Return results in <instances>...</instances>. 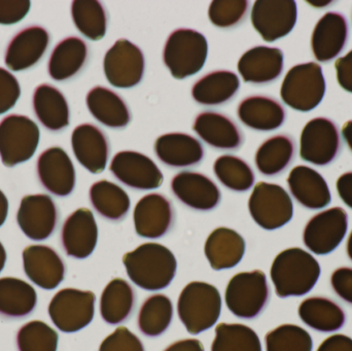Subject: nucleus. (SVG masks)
<instances>
[{"instance_id": "1a4fd4ad", "label": "nucleus", "mask_w": 352, "mask_h": 351, "mask_svg": "<svg viewBox=\"0 0 352 351\" xmlns=\"http://www.w3.org/2000/svg\"><path fill=\"white\" fill-rule=\"evenodd\" d=\"M96 296L90 291L63 288L52 299L49 315L54 325L64 333H76L94 319Z\"/></svg>"}, {"instance_id": "4d7b16f0", "label": "nucleus", "mask_w": 352, "mask_h": 351, "mask_svg": "<svg viewBox=\"0 0 352 351\" xmlns=\"http://www.w3.org/2000/svg\"><path fill=\"white\" fill-rule=\"evenodd\" d=\"M342 136L352 152V121H349L343 125Z\"/></svg>"}, {"instance_id": "cd10ccee", "label": "nucleus", "mask_w": 352, "mask_h": 351, "mask_svg": "<svg viewBox=\"0 0 352 351\" xmlns=\"http://www.w3.org/2000/svg\"><path fill=\"white\" fill-rule=\"evenodd\" d=\"M237 115L240 122L250 129L273 131L283 125L287 113L276 99L263 95H252L239 103Z\"/></svg>"}, {"instance_id": "5fc2aeb1", "label": "nucleus", "mask_w": 352, "mask_h": 351, "mask_svg": "<svg viewBox=\"0 0 352 351\" xmlns=\"http://www.w3.org/2000/svg\"><path fill=\"white\" fill-rule=\"evenodd\" d=\"M164 351H205L198 339H184L169 346Z\"/></svg>"}, {"instance_id": "4be33fe9", "label": "nucleus", "mask_w": 352, "mask_h": 351, "mask_svg": "<svg viewBox=\"0 0 352 351\" xmlns=\"http://www.w3.org/2000/svg\"><path fill=\"white\" fill-rule=\"evenodd\" d=\"M50 45V34L41 26H29L16 33L6 47L4 62L12 71H24L38 63Z\"/></svg>"}, {"instance_id": "49530a36", "label": "nucleus", "mask_w": 352, "mask_h": 351, "mask_svg": "<svg viewBox=\"0 0 352 351\" xmlns=\"http://www.w3.org/2000/svg\"><path fill=\"white\" fill-rule=\"evenodd\" d=\"M99 351H144V346L129 329L120 327L103 340Z\"/></svg>"}, {"instance_id": "a211bd4d", "label": "nucleus", "mask_w": 352, "mask_h": 351, "mask_svg": "<svg viewBox=\"0 0 352 351\" xmlns=\"http://www.w3.org/2000/svg\"><path fill=\"white\" fill-rule=\"evenodd\" d=\"M173 195L188 207L198 212H209L219 206L221 191L217 183L202 173L182 171L170 183Z\"/></svg>"}, {"instance_id": "bb28decb", "label": "nucleus", "mask_w": 352, "mask_h": 351, "mask_svg": "<svg viewBox=\"0 0 352 351\" xmlns=\"http://www.w3.org/2000/svg\"><path fill=\"white\" fill-rule=\"evenodd\" d=\"M287 185L298 203L308 210H322L332 200L326 179L310 167L300 165L292 169L287 177Z\"/></svg>"}, {"instance_id": "0eeeda50", "label": "nucleus", "mask_w": 352, "mask_h": 351, "mask_svg": "<svg viewBox=\"0 0 352 351\" xmlns=\"http://www.w3.org/2000/svg\"><path fill=\"white\" fill-rule=\"evenodd\" d=\"M41 138L38 126L28 117L10 115L0 123V157L4 166L30 160Z\"/></svg>"}, {"instance_id": "423d86ee", "label": "nucleus", "mask_w": 352, "mask_h": 351, "mask_svg": "<svg viewBox=\"0 0 352 351\" xmlns=\"http://www.w3.org/2000/svg\"><path fill=\"white\" fill-rule=\"evenodd\" d=\"M326 93V80L320 65L314 62L298 64L285 74L280 97L295 111L308 113L318 107Z\"/></svg>"}, {"instance_id": "72a5a7b5", "label": "nucleus", "mask_w": 352, "mask_h": 351, "mask_svg": "<svg viewBox=\"0 0 352 351\" xmlns=\"http://www.w3.org/2000/svg\"><path fill=\"white\" fill-rule=\"evenodd\" d=\"M300 319L311 329L322 333L339 331L346 323L342 307L326 297H310L300 304Z\"/></svg>"}, {"instance_id": "a878e982", "label": "nucleus", "mask_w": 352, "mask_h": 351, "mask_svg": "<svg viewBox=\"0 0 352 351\" xmlns=\"http://www.w3.org/2000/svg\"><path fill=\"white\" fill-rule=\"evenodd\" d=\"M157 158L171 168H188L202 162L205 150L200 140L186 133H168L157 138Z\"/></svg>"}, {"instance_id": "58836bf2", "label": "nucleus", "mask_w": 352, "mask_h": 351, "mask_svg": "<svg viewBox=\"0 0 352 351\" xmlns=\"http://www.w3.org/2000/svg\"><path fill=\"white\" fill-rule=\"evenodd\" d=\"M173 319V304L162 294L148 297L140 307L138 324L140 332L148 337H158L167 331Z\"/></svg>"}, {"instance_id": "412c9836", "label": "nucleus", "mask_w": 352, "mask_h": 351, "mask_svg": "<svg viewBox=\"0 0 352 351\" xmlns=\"http://www.w3.org/2000/svg\"><path fill=\"white\" fill-rule=\"evenodd\" d=\"M27 278L43 290L57 288L65 278V264L57 251L47 245H30L23 251Z\"/></svg>"}, {"instance_id": "4c0bfd02", "label": "nucleus", "mask_w": 352, "mask_h": 351, "mask_svg": "<svg viewBox=\"0 0 352 351\" xmlns=\"http://www.w3.org/2000/svg\"><path fill=\"white\" fill-rule=\"evenodd\" d=\"M37 295L32 286L14 278H0V315L22 319L34 310Z\"/></svg>"}, {"instance_id": "b1692460", "label": "nucleus", "mask_w": 352, "mask_h": 351, "mask_svg": "<svg viewBox=\"0 0 352 351\" xmlns=\"http://www.w3.org/2000/svg\"><path fill=\"white\" fill-rule=\"evenodd\" d=\"M349 33V23L342 14H324L312 33L311 47L316 59L328 63L338 57L346 45Z\"/></svg>"}, {"instance_id": "aec40b11", "label": "nucleus", "mask_w": 352, "mask_h": 351, "mask_svg": "<svg viewBox=\"0 0 352 351\" xmlns=\"http://www.w3.org/2000/svg\"><path fill=\"white\" fill-rule=\"evenodd\" d=\"M72 146L80 165L93 174L103 172L111 154V144L104 132L93 125L82 124L72 132Z\"/></svg>"}, {"instance_id": "6ab92c4d", "label": "nucleus", "mask_w": 352, "mask_h": 351, "mask_svg": "<svg viewBox=\"0 0 352 351\" xmlns=\"http://www.w3.org/2000/svg\"><path fill=\"white\" fill-rule=\"evenodd\" d=\"M98 241V227L94 214L88 208L72 212L61 231V242L66 255L74 259H86L94 251Z\"/></svg>"}, {"instance_id": "9d476101", "label": "nucleus", "mask_w": 352, "mask_h": 351, "mask_svg": "<svg viewBox=\"0 0 352 351\" xmlns=\"http://www.w3.org/2000/svg\"><path fill=\"white\" fill-rule=\"evenodd\" d=\"M144 52L126 38L116 41L103 60L105 78L115 88L131 89L138 86L144 78Z\"/></svg>"}, {"instance_id": "dca6fc26", "label": "nucleus", "mask_w": 352, "mask_h": 351, "mask_svg": "<svg viewBox=\"0 0 352 351\" xmlns=\"http://www.w3.org/2000/svg\"><path fill=\"white\" fill-rule=\"evenodd\" d=\"M16 222L22 232L34 241L49 238L58 224V210L49 195L25 196L16 214Z\"/></svg>"}, {"instance_id": "9b49d317", "label": "nucleus", "mask_w": 352, "mask_h": 351, "mask_svg": "<svg viewBox=\"0 0 352 351\" xmlns=\"http://www.w3.org/2000/svg\"><path fill=\"white\" fill-rule=\"evenodd\" d=\"M341 138L332 120L316 117L306 124L300 137V157L316 166H326L338 157Z\"/></svg>"}, {"instance_id": "603ef678", "label": "nucleus", "mask_w": 352, "mask_h": 351, "mask_svg": "<svg viewBox=\"0 0 352 351\" xmlns=\"http://www.w3.org/2000/svg\"><path fill=\"white\" fill-rule=\"evenodd\" d=\"M318 351H352V339L342 334L331 336L320 344Z\"/></svg>"}, {"instance_id": "7c9ffc66", "label": "nucleus", "mask_w": 352, "mask_h": 351, "mask_svg": "<svg viewBox=\"0 0 352 351\" xmlns=\"http://www.w3.org/2000/svg\"><path fill=\"white\" fill-rule=\"evenodd\" d=\"M240 88L237 74L230 70H214L199 78L192 88V99L205 106L229 102Z\"/></svg>"}, {"instance_id": "c03bdc74", "label": "nucleus", "mask_w": 352, "mask_h": 351, "mask_svg": "<svg viewBox=\"0 0 352 351\" xmlns=\"http://www.w3.org/2000/svg\"><path fill=\"white\" fill-rule=\"evenodd\" d=\"M57 332L41 321L27 323L16 334L19 351H57Z\"/></svg>"}, {"instance_id": "864d4df0", "label": "nucleus", "mask_w": 352, "mask_h": 351, "mask_svg": "<svg viewBox=\"0 0 352 351\" xmlns=\"http://www.w3.org/2000/svg\"><path fill=\"white\" fill-rule=\"evenodd\" d=\"M337 192L345 205L352 210V171L339 177L336 183Z\"/></svg>"}, {"instance_id": "8fccbe9b", "label": "nucleus", "mask_w": 352, "mask_h": 351, "mask_svg": "<svg viewBox=\"0 0 352 351\" xmlns=\"http://www.w3.org/2000/svg\"><path fill=\"white\" fill-rule=\"evenodd\" d=\"M331 286L339 298L352 306V268L335 270L331 276Z\"/></svg>"}, {"instance_id": "f03ea898", "label": "nucleus", "mask_w": 352, "mask_h": 351, "mask_svg": "<svg viewBox=\"0 0 352 351\" xmlns=\"http://www.w3.org/2000/svg\"><path fill=\"white\" fill-rule=\"evenodd\" d=\"M322 269L318 260L300 247L285 249L276 256L270 276L279 298L301 297L316 286Z\"/></svg>"}, {"instance_id": "de8ad7c7", "label": "nucleus", "mask_w": 352, "mask_h": 351, "mask_svg": "<svg viewBox=\"0 0 352 351\" xmlns=\"http://www.w3.org/2000/svg\"><path fill=\"white\" fill-rule=\"evenodd\" d=\"M20 95V84L16 76L0 67V115L14 107Z\"/></svg>"}, {"instance_id": "c85d7f7f", "label": "nucleus", "mask_w": 352, "mask_h": 351, "mask_svg": "<svg viewBox=\"0 0 352 351\" xmlns=\"http://www.w3.org/2000/svg\"><path fill=\"white\" fill-rule=\"evenodd\" d=\"M86 103L91 115L111 129H124L131 122V111L127 102L121 95L107 87L91 89Z\"/></svg>"}, {"instance_id": "6e6552de", "label": "nucleus", "mask_w": 352, "mask_h": 351, "mask_svg": "<svg viewBox=\"0 0 352 351\" xmlns=\"http://www.w3.org/2000/svg\"><path fill=\"white\" fill-rule=\"evenodd\" d=\"M250 216L265 230H276L285 226L294 216L291 196L281 185L256 183L248 200Z\"/></svg>"}, {"instance_id": "6e6d98bb", "label": "nucleus", "mask_w": 352, "mask_h": 351, "mask_svg": "<svg viewBox=\"0 0 352 351\" xmlns=\"http://www.w3.org/2000/svg\"><path fill=\"white\" fill-rule=\"evenodd\" d=\"M8 214V200L3 192L0 191V227L4 224Z\"/></svg>"}, {"instance_id": "f257e3e1", "label": "nucleus", "mask_w": 352, "mask_h": 351, "mask_svg": "<svg viewBox=\"0 0 352 351\" xmlns=\"http://www.w3.org/2000/svg\"><path fill=\"white\" fill-rule=\"evenodd\" d=\"M123 264L131 282L148 292L168 288L177 270V261L173 251L154 242L144 243L126 253Z\"/></svg>"}, {"instance_id": "2eb2a0df", "label": "nucleus", "mask_w": 352, "mask_h": 351, "mask_svg": "<svg viewBox=\"0 0 352 351\" xmlns=\"http://www.w3.org/2000/svg\"><path fill=\"white\" fill-rule=\"evenodd\" d=\"M133 220L138 236L161 238L175 225V210L173 202L163 194H148L136 204Z\"/></svg>"}, {"instance_id": "09e8293b", "label": "nucleus", "mask_w": 352, "mask_h": 351, "mask_svg": "<svg viewBox=\"0 0 352 351\" xmlns=\"http://www.w3.org/2000/svg\"><path fill=\"white\" fill-rule=\"evenodd\" d=\"M30 6L28 0H0V24H16L26 16Z\"/></svg>"}, {"instance_id": "5701e85b", "label": "nucleus", "mask_w": 352, "mask_h": 351, "mask_svg": "<svg viewBox=\"0 0 352 351\" xmlns=\"http://www.w3.org/2000/svg\"><path fill=\"white\" fill-rule=\"evenodd\" d=\"M192 130L205 144L217 150H236L243 144L244 135L237 124L217 111L199 113Z\"/></svg>"}, {"instance_id": "393cba45", "label": "nucleus", "mask_w": 352, "mask_h": 351, "mask_svg": "<svg viewBox=\"0 0 352 351\" xmlns=\"http://www.w3.org/2000/svg\"><path fill=\"white\" fill-rule=\"evenodd\" d=\"M283 53L277 47L256 45L243 54L237 64L244 82L265 84L274 82L283 71Z\"/></svg>"}, {"instance_id": "473e14b6", "label": "nucleus", "mask_w": 352, "mask_h": 351, "mask_svg": "<svg viewBox=\"0 0 352 351\" xmlns=\"http://www.w3.org/2000/svg\"><path fill=\"white\" fill-rule=\"evenodd\" d=\"M33 109L38 121L50 131L69 126V106L65 96L56 87L41 84L33 94Z\"/></svg>"}, {"instance_id": "e433bc0d", "label": "nucleus", "mask_w": 352, "mask_h": 351, "mask_svg": "<svg viewBox=\"0 0 352 351\" xmlns=\"http://www.w3.org/2000/svg\"><path fill=\"white\" fill-rule=\"evenodd\" d=\"M89 197L97 214L111 222L125 218L131 206L127 192L107 179L93 183Z\"/></svg>"}, {"instance_id": "39448f33", "label": "nucleus", "mask_w": 352, "mask_h": 351, "mask_svg": "<svg viewBox=\"0 0 352 351\" xmlns=\"http://www.w3.org/2000/svg\"><path fill=\"white\" fill-rule=\"evenodd\" d=\"M270 286L261 270L241 272L230 280L225 292L228 309L242 319H254L261 315L270 300Z\"/></svg>"}, {"instance_id": "f8f14e48", "label": "nucleus", "mask_w": 352, "mask_h": 351, "mask_svg": "<svg viewBox=\"0 0 352 351\" xmlns=\"http://www.w3.org/2000/svg\"><path fill=\"white\" fill-rule=\"evenodd\" d=\"M347 229L349 214L342 207L324 210L312 216L306 224L304 245L316 255H329L342 242Z\"/></svg>"}, {"instance_id": "a18cd8bd", "label": "nucleus", "mask_w": 352, "mask_h": 351, "mask_svg": "<svg viewBox=\"0 0 352 351\" xmlns=\"http://www.w3.org/2000/svg\"><path fill=\"white\" fill-rule=\"evenodd\" d=\"M248 4L246 0H214L209 5V20L219 28H233L245 18Z\"/></svg>"}, {"instance_id": "bf43d9fd", "label": "nucleus", "mask_w": 352, "mask_h": 351, "mask_svg": "<svg viewBox=\"0 0 352 351\" xmlns=\"http://www.w3.org/2000/svg\"><path fill=\"white\" fill-rule=\"evenodd\" d=\"M346 251L349 260L352 262V231L351 235H349V240H347Z\"/></svg>"}, {"instance_id": "f704fd0d", "label": "nucleus", "mask_w": 352, "mask_h": 351, "mask_svg": "<svg viewBox=\"0 0 352 351\" xmlns=\"http://www.w3.org/2000/svg\"><path fill=\"white\" fill-rule=\"evenodd\" d=\"M295 156V140L291 136L279 134L261 144L254 156V163L265 177H276L285 172Z\"/></svg>"}, {"instance_id": "a19ab883", "label": "nucleus", "mask_w": 352, "mask_h": 351, "mask_svg": "<svg viewBox=\"0 0 352 351\" xmlns=\"http://www.w3.org/2000/svg\"><path fill=\"white\" fill-rule=\"evenodd\" d=\"M213 172L221 185L238 193L252 189L256 175L243 159L233 155L219 157L213 164Z\"/></svg>"}, {"instance_id": "ea45409f", "label": "nucleus", "mask_w": 352, "mask_h": 351, "mask_svg": "<svg viewBox=\"0 0 352 351\" xmlns=\"http://www.w3.org/2000/svg\"><path fill=\"white\" fill-rule=\"evenodd\" d=\"M72 16L78 30L90 41H100L107 34V10L97 0H76L72 4Z\"/></svg>"}, {"instance_id": "20e7f679", "label": "nucleus", "mask_w": 352, "mask_h": 351, "mask_svg": "<svg viewBox=\"0 0 352 351\" xmlns=\"http://www.w3.org/2000/svg\"><path fill=\"white\" fill-rule=\"evenodd\" d=\"M208 55V43L202 33L194 29L173 31L163 49V61L171 76L184 80L201 71Z\"/></svg>"}, {"instance_id": "f3484780", "label": "nucleus", "mask_w": 352, "mask_h": 351, "mask_svg": "<svg viewBox=\"0 0 352 351\" xmlns=\"http://www.w3.org/2000/svg\"><path fill=\"white\" fill-rule=\"evenodd\" d=\"M39 181L47 191L58 197H66L76 187V169L67 152L53 146L41 152L36 164Z\"/></svg>"}, {"instance_id": "c756f323", "label": "nucleus", "mask_w": 352, "mask_h": 351, "mask_svg": "<svg viewBox=\"0 0 352 351\" xmlns=\"http://www.w3.org/2000/svg\"><path fill=\"white\" fill-rule=\"evenodd\" d=\"M204 253L213 270L231 269L243 259L245 241L236 231L221 227L209 235Z\"/></svg>"}, {"instance_id": "7ed1b4c3", "label": "nucleus", "mask_w": 352, "mask_h": 351, "mask_svg": "<svg viewBox=\"0 0 352 351\" xmlns=\"http://www.w3.org/2000/svg\"><path fill=\"white\" fill-rule=\"evenodd\" d=\"M221 311V294L212 284L190 282L180 293L178 317L192 335H198L212 328L219 321Z\"/></svg>"}, {"instance_id": "4468645a", "label": "nucleus", "mask_w": 352, "mask_h": 351, "mask_svg": "<svg viewBox=\"0 0 352 351\" xmlns=\"http://www.w3.org/2000/svg\"><path fill=\"white\" fill-rule=\"evenodd\" d=\"M297 16L294 0H256L250 14L252 26L267 43L287 36L295 27Z\"/></svg>"}, {"instance_id": "13d9d810", "label": "nucleus", "mask_w": 352, "mask_h": 351, "mask_svg": "<svg viewBox=\"0 0 352 351\" xmlns=\"http://www.w3.org/2000/svg\"><path fill=\"white\" fill-rule=\"evenodd\" d=\"M6 262V251L4 249L3 245L0 242V272L3 270Z\"/></svg>"}, {"instance_id": "c9c22d12", "label": "nucleus", "mask_w": 352, "mask_h": 351, "mask_svg": "<svg viewBox=\"0 0 352 351\" xmlns=\"http://www.w3.org/2000/svg\"><path fill=\"white\" fill-rule=\"evenodd\" d=\"M136 295L129 282L115 278L105 286L101 295L100 315L109 325H120L127 321L136 304Z\"/></svg>"}, {"instance_id": "2f4dec72", "label": "nucleus", "mask_w": 352, "mask_h": 351, "mask_svg": "<svg viewBox=\"0 0 352 351\" xmlns=\"http://www.w3.org/2000/svg\"><path fill=\"white\" fill-rule=\"evenodd\" d=\"M89 49L86 41L80 37H66L60 41L49 60V74L57 82L70 80L86 65Z\"/></svg>"}, {"instance_id": "3c124183", "label": "nucleus", "mask_w": 352, "mask_h": 351, "mask_svg": "<svg viewBox=\"0 0 352 351\" xmlns=\"http://www.w3.org/2000/svg\"><path fill=\"white\" fill-rule=\"evenodd\" d=\"M337 80L341 88L352 93V49L344 57L339 58L335 63Z\"/></svg>"}, {"instance_id": "79ce46f5", "label": "nucleus", "mask_w": 352, "mask_h": 351, "mask_svg": "<svg viewBox=\"0 0 352 351\" xmlns=\"http://www.w3.org/2000/svg\"><path fill=\"white\" fill-rule=\"evenodd\" d=\"M211 351H262L258 334L242 324L221 323L215 328Z\"/></svg>"}, {"instance_id": "37998d69", "label": "nucleus", "mask_w": 352, "mask_h": 351, "mask_svg": "<svg viewBox=\"0 0 352 351\" xmlns=\"http://www.w3.org/2000/svg\"><path fill=\"white\" fill-rule=\"evenodd\" d=\"M266 351H312L311 336L299 326H279L265 337Z\"/></svg>"}, {"instance_id": "ddd939ff", "label": "nucleus", "mask_w": 352, "mask_h": 351, "mask_svg": "<svg viewBox=\"0 0 352 351\" xmlns=\"http://www.w3.org/2000/svg\"><path fill=\"white\" fill-rule=\"evenodd\" d=\"M109 170L120 183L138 191L158 189L164 181L158 165L150 157L133 150L116 154Z\"/></svg>"}]
</instances>
